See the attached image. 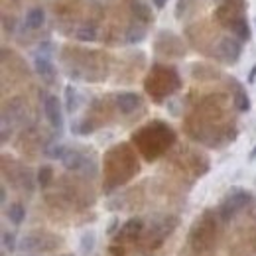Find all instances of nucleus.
<instances>
[{"instance_id": "obj_1", "label": "nucleus", "mask_w": 256, "mask_h": 256, "mask_svg": "<svg viewBox=\"0 0 256 256\" xmlns=\"http://www.w3.org/2000/svg\"><path fill=\"white\" fill-rule=\"evenodd\" d=\"M180 87V77L178 73L172 69V67H160L156 65L150 73V77L146 79V91L152 96L160 98V89H162V96L174 93L176 89Z\"/></svg>"}, {"instance_id": "obj_2", "label": "nucleus", "mask_w": 256, "mask_h": 256, "mask_svg": "<svg viewBox=\"0 0 256 256\" xmlns=\"http://www.w3.org/2000/svg\"><path fill=\"white\" fill-rule=\"evenodd\" d=\"M250 201H252V195L248 192H244V190H234L232 193H228L226 199H224L223 203H221V207H219L221 219L223 221H230L238 211H242L244 207H248Z\"/></svg>"}, {"instance_id": "obj_3", "label": "nucleus", "mask_w": 256, "mask_h": 256, "mask_svg": "<svg viewBox=\"0 0 256 256\" xmlns=\"http://www.w3.org/2000/svg\"><path fill=\"white\" fill-rule=\"evenodd\" d=\"M62 242L56 236L50 234H26L22 236V240L18 242V248L24 252H36V250H52L56 248V244Z\"/></svg>"}, {"instance_id": "obj_4", "label": "nucleus", "mask_w": 256, "mask_h": 256, "mask_svg": "<svg viewBox=\"0 0 256 256\" xmlns=\"http://www.w3.org/2000/svg\"><path fill=\"white\" fill-rule=\"evenodd\" d=\"M242 54V42H238L236 38H223L217 46V56L221 58V62L228 65H234L240 60Z\"/></svg>"}, {"instance_id": "obj_5", "label": "nucleus", "mask_w": 256, "mask_h": 256, "mask_svg": "<svg viewBox=\"0 0 256 256\" xmlns=\"http://www.w3.org/2000/svg\"><path fill=\"white\" fill-rule=\"evenodd\" d=\"M44 114L48 118V122L56 130L64 128V112H62V100L56 95L44 96Z\"/></svg>"}, {"instance_id": "obj_6", "label": "nucleus", "mask_w": 256, "mask_h": 256, "mask_svg": "<svg viewBox=\"0 0 256 256\" xmlns=\"http://www.w3.org/2000/svg\"><path fill=\"white\" fill-rule=\"evenodd\" d=\"M34 67H36V73L46 81V83H54L56 81V67L52 64V58H46V56H38L34 58Z\"/></svg>"}, {"instance_id": "obj_7", "label": "nucleus", "mask_w": 256, "mask_h": 256, "mask_svg": "<svg viewBox=\"0 0 256 256\" xmlns=\"http://www.w3.org/2000/svg\"><path fill=\"white\" fill-rule=\"evenodd\" d=\"M140 102H142V98L140 95H136V93H118L116 95V108L122 112V114H130V112H134L138 106H140Z\"/></svg>"}, {"instance_id": "obj_8", "label": "nucleus", "mask_w": 256, "mask_h": 256, "mask_svg": "<svg viewBox=\"0 0 256 256\" xmlns=\"http://www.w3.org/2000/svg\"><path fill=\"white\" fill-rule=\"evenodd\" d=\"M64 168L67 170H73V172H79V170H83V168H87V164H91V162L87 160L81 152H77V150H67V154L64 156Z\"/></svg>"}, {"instance_id": "obj_9", "label": "nucleus", "mask_w": 256, "mask_h": 256, "mask_svg": "<svg viewBox=\"0 0 256 256\" xmlns=\"http://www.w3.org/2000/svg\"><path fill=\"white\" fill-rule=\"evenodd\" d=\"M130 8H132V12H134V16H136L138 22H142V24H150V22H154V14H152L150 6L144 4L142 0H132Z\"/></svg>"}, {"instance_id": "obj_10", "label": "nucleus", "mask_w": 256, "mask_h": 256, "mask_svg": "<svg viewBox=\"0 0 256 256\" xmlns=\"http://www.w3.org/2000/svg\"><path fill=\"white\" fill-rule=\"evenodd\" d=\"M96 244V234L95 230H85L79 238V254L81 256H91L95 252Z\"/></svg>"}, {"instance_id": "obj_11", "label": "nucleus", "mask_w": 256, "mask_h": 256, "mask_svg": "<svg viewBox=\"0 0 256 256\" xmlns=\"http://www.w3.org/2000/svg\"><path fill=\"white\" fill-rule=\"evenodd\" d=\"M44 22H46V12H44L42 6H34V8L28 10V14H26V26L30 30H40L44 26Z\"/></svg>"}, {"instance_id": "obj_12", "label": "nucleus", "mask_w": 256, "mask_h": 256, "mask_svg": "<svg viewBox=\"0 0 256 256\" xmlns=\"http://www.w3.org/2000/svg\"><path fill=\"white\" fill-rule=\"evenodd\" d=\"M232 102H234L236 110H240V112H248V110H250V96H248V93H246V89L240 87L238 83H236V87H234Z\"/></svg>"}, {"instance_id": "obj_13", "label": "nucleus", "mask_w": 256, "mask_h": 256, "mask_svg": "<svg viewBox=\"0 0 256 256\" xmlns=\"http://www.w3.org/2000/svg\"><path fill=\"white\" fill-rule=\"evenodd\" d=\"M6 217H8V221L12 224L20 226V224L24 223V219H26V209H24V205H22V203H10V205L6 207Z\"/></svg>"}, {"instance_id": "obj_14", "label": "nucleus", "mask_w": 256, "mask_h": 256, "mask_svg": "<svg viewBox=\"0 0 256 256\" xmlns=\"http://www.w3.org/2000/svg\"><path fill=\"white\" fill-rule=\"evenodd\" d=\"M230 30H232V34L236 36V40H238V42H248V40L252 38V32H250V26H248L246 16L238 18V20L230 26Z\"/></svg>"}, {"instance_id": "obj_15", "label": "nucleus", "mask_w": 256, "mask_h": 256, "mask_svg": "<svg viewBox=\"0 0 256 256\" xmlns=\"http://www.w3.org/2000/svg\"><path fill=\"white\" fill-rule=\"evenodd\" d=\"M142 228H144V224L140 219H130L126 223L122 224V228H118L120 230V236L122 238H128V240H134L140 232H142Z\"/></svg>"}, {"instance_id": "obj_16", "label": "nucleus", "mask_w": 256, "mask_h": 256, "mask_svg": "<svg viewBox=\"0 0 256 256\" xmlns=\"http://www.w3.org/2000/svg\"><path fill=\"white\" fill-rule=\"evenodd\" d=\"M98 32H96V26L95 24H83L75 30V40L79 42H95Z\"/></svg>"}, {"instance_id": "obj_17", "label": "nucleus", "mask_w": 256, "mask_h": 256, "mask_svg": "<svg viewBox=\"0 0 256 256\" xmlns=\"http://www.w3.org/2000/svg\"><path fill=\"white\" fill-rule=\"evenodd\" d=\"M77 104H79V96H77V91L73 85H67L65 87V108L67 112H75L77 110Z\"/></svg>"}, {"instance_id": "obj_18", "label": "nucleus", "mask_w": 256, "mask_h": 256, "mask_svg": "<svg viewBox=\"0 0 256 256\" xmlns=\"http://www.w3.org/2000/svg\"><path fill=\"white\" fill-rule=\"evenodd\" d=\"M144 38H146V26H136V24H132V26L128 28V32H126L128 44H138V42H142Z\"/></svg>"}, {"instance_id": "obj_19", "label": "nucleus", "mask_w": 256, "mask_h": 256, "mask_svg": "<svg viewBox=\"0 0 256 256\" xmlns=\"http://www.w3.org/2000/svg\"><path fill=\"white\" fill-rule=\"evenodd\" d=\"M52 178H54V170H52L50 166H42V168L38 170V184H40L42 188H48V186L52 184Z\"/></svg>"}, {"instance_id": "obj_20", "label": "nucleus", "mask_w": 256, "mask_h": 256, "mask_svg": "<svg viewBox=\"0 0 256 256\" xmlns=\"http://www.w3.org/2000/svg\"><path fill=\"white\" fill-rule=\"evenodd\" d=\"M2 246H4V250L14 252V250L18 248L16 234H14V232H10V230H4V232H2Z\"/></svg>"}, {"instance_id": "obj_21", "label": "nucleus", "mask_w": 256, "mask_h": 256, "mask_svg": "<svg viewBox=\"0 0 256 256\" xmlns=\"http://www.w3.org/2000/svg\"><path fill=\"white\" fill-rule=\"evenodd\" d=\"M46 154H48L50 158H54V160H64V156L67 154V148H65V146H52Z\"/></svg>"}, {"instance_id": "obj_22", "label": "nucleus", "mask_w": 256, "mask_h": 256, "mask_svg": "<svg viewBox=\"0 0 256 256\" xmlns=\"http://www.w3.org/2000/svg\"><path fill=\"white\" fill-rule=\"evenodd\" d=\"M188 6H190V0H180V2H178V8H176V16L182 18L184 12L188 10Z\"/></svg>"}, {"instance_id": "obj_23", "label": "nucleus", "mask_w": 256, "mask_h": 256, "mask_svg": "<svg viewBox=\"0 0 256 256\" xmlns=\"http://www.w3.org/2000/svg\"><path fill=\"white\" fill-rule=\"evenodd\" d=\"M116 223H118V219H112L110 224H108V228H106V234H114V228H116Z\"/></svg>"}, {"instance_id": "obj_24", "label": "nucleus", "mask_w": 256, "mask_h": 256, "mask_svg": "<svg viewBox=\"0 0 256 256\" xmlns=\"http://www.w3.org/2000/svg\"><path fill=\"white\" fill-rule=\"evenodd\" d=\"M254 81H256V64L252 65V69H250V73H248V83L252 85Z\"/></svg>"}, {"instance_id": "obj_25", "label": "nucleus", "mask_w": 256, "mask_h": 256, "mask_svg": "<svg viewBox=\"0 0 256 256\" xmlns=\"http://www.w3.org/2000/svg\"><path fill=\"white\" fill-rule=\"evenodd\" d=\"M152 4H154V6L158 8V10H162V8H164V6L168 4V0H152Z\"/></svg>"}, {"instance_id": "obj_26", "label": "nucleus", "mask_w": 256, "mask_h": 256, "mask_svg": "<svg viewBox=\"0 0 256 256\" xmlns=\"http://www.w3.org/2000/svg\"><path fill=\"white\" fill-rule=\"evenodd\" d=\"M0 197H2V203H4V201H6V190H4V188H2V193H0Z\"/></svg>"}, {"instance_id": "obj_27", "label": "nucleus", "mask_w": 256, "mask_h": 256, "mask_svg": "<svg viewBox=\"0 0 256 256\" xmlns=\"http://www.w3.org/2000/svg\"><path fill=\"white\" fill-rule=\"evenodd\" d=\"M254 158H256V146H254V150L250 152V160H254Z\"/></svg>"}, {"instance_id": "obj_28", "label": "nucleus", "mask_w": 256, "mask_h": 256, "mask_svg": "<svg viewBox=\"0 0 256 256\" xmlns=\"http://www.w3.org/2000/svg\"><path fill=\"white\" fill-rule=\"evenodd\" d=\"M64 256H73V254H64Z\"/></svg>"}, {"instance_id": "obj_29", "label": "nucleus", "mask_w": 256, "mask_h": 256, "mask_svg": "<svg viewBox=\"0 0 256 256\" xmlns=\"http://www.w3.org/2000/svg\"><path fill=\"white\" fill-rule=\"evenodd\" d=\"M26 256H28V254H26Z\"/></svg>"}]
</instances>
